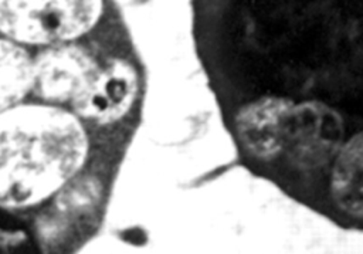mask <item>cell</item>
Segmentation results:
<instances>
[{
  "label": "cell",
  "instance_id": "cell-1",
  "mask_svg": "<svg viewBox=\"0 0 363 254\" xmlns=\"http://www.w3.org/2000/svg\"><path fill=\"white\" fill-rule=\"evenodd\" d=\"M88 155V132L71 111L30 104L1 112L0 206L47 200L77 176Z\"/></svg>",
  "mask_w": 363,
  "mask_h": 254
},
{
  "label": "cell",
  "instance_id": "cell-2",
  "mask_svg": "<svg viewBox=\"0 0 363 254\" xmlns=\"http://www.w3.org/2000/svg\"><path fill=\"white\" fill-rule=\"evenodd\" d=\"M109 16V0H0V34L45 48L88 38Z\"/></svg>",
  "mask_w": 363,
  "mask_h": 254
},
{
  "label": "cell",
  "instance_id": "cell-3",
  "mask_svg": "<svg viewBox=\"0 0 363 254\" xmlns=\"http://www.w3.org/2000/svg\"><path fill=\"white\" fill-rule=\"evenodd\" d=\"M138 89L139 75L135 62L123 53L109 50L71 106L79 119L99 126L111 125L129 114Z\"/></svg>",
  "mask_w": 363,
  "mask_h": 254
},
{
  "label": "cell",
  "instance_id": "cell-4",
  "mask_svg": "<svg viewBox=\"0 0 363 254\" xmlns=\"http://www.w3.org/2000/svg\"><path fill=\"white\" fill-rule=\"evenodd\" d=\"M102 47L89 41H72L43 48L33 58L31 89L43 99L55 104L72 102L96 71Z\"/></svg>",
  "mask_w": 363,
  "mask_h": 254
},
{
  "label": "cell",
  "instance_id": "cell-5",
  "mask_svg": "<svg viewBox=\"0 0 363 254\" xmlns=\"http://www.w3.org/2000/svg\"><path fill=\"white\" fill-rule=\"evenodd\" d=\"M292 104L265 96L244 106L237 115V133L248 152L261 159L275 156L284 142V132Z\"/></svg>",
  "mask_w": 363,
  "mask_h": 254
},
{
  "label": "cell",
  "instance_id": "cell-6",
  "mask_svg": "<svg viewBox=\"0 0 363 254\" xmlns=\"http://www.w3.org/2000/svg\"><path fill=\"white\" fill-rule=\"evenodd\" d=\"M329 194L333 206L349 219H362V139L350 138L339 152L330 173Z\"/></svg>",
  "mask_w": 363,
  "mask_h": 254
},
{
  "label": "cell",
  "instance_id": "cell-7",
  "mask_svg": "<svg viewBox=\"0 0 363 254\" xmlns=\"http://www.w3.org/2000/svg\"><path fill=\"white\" fill-rule=\"evenodd\" d=\"M33 87V57L26 47L0 37V114L16 106Z\"/></svg>",
  "mask_w": 363,
  "mask_h": 254
}]
</instances>
